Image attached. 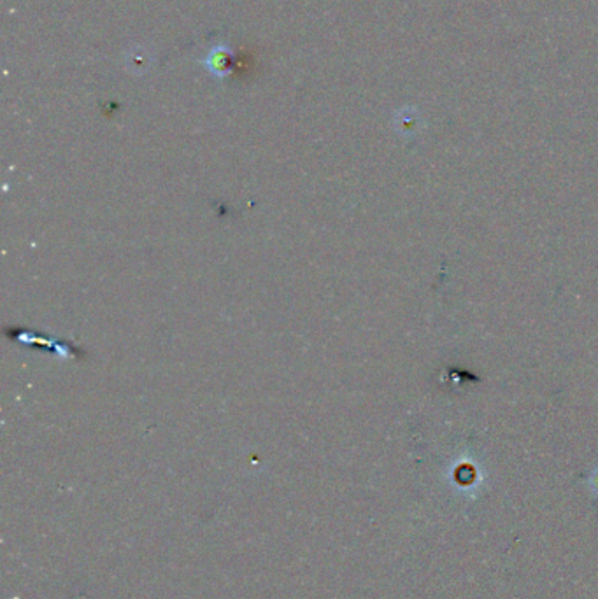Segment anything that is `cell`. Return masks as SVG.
<instances>
[{"instance_id":"6da1fadb","label":"cell","mask_w":598,"mask_h":599,"mask_svg":"<svg viewBox=\"0 0 598 599\" xmlns=\"http://www.w3.org/2000/svg\"><path fill=\"white\" fill-rule=\"evenodd\" d=\"M230 58H232V53L227 50V47L218 46L216 50L207 56L206 65L213 74H216V76L220 77L227 76L228 72H230Z\"/></svg>"}]
</instances>
